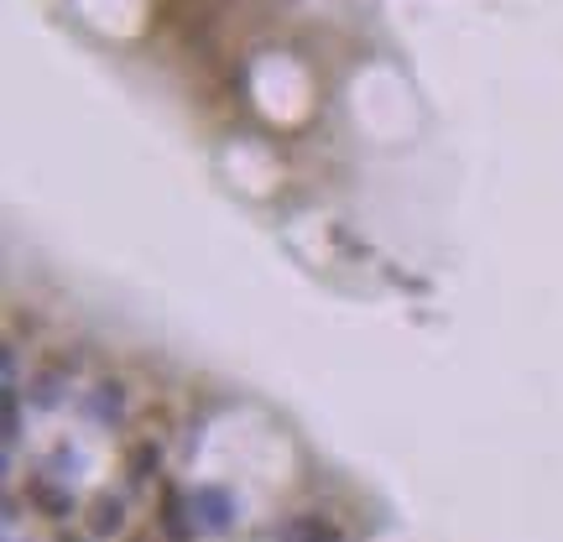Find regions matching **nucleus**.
Here are the masks:
<instances>
[{"label": "nucleus", "instance_id": "obj_3", "mask_svg": "<svg viewBox=\"0 0 563 542\" xmlns=\"http://www.w3.org/2000/svg\"><path fill=\"white\" fill-rule=\"evenodd\" d=\"M120 527H125L120 495H94L89 501V538H120Z\"/></svg>", "mask_w": 563, "mask_h": 542}, {"label": "nucleus", "instance_id": "obj_10", "mask_svg": "<svg viewBox=\"0 0 563 542\" xmlns=\"http://www.w3.org/2000/svg\"><path fill=\"white\" fill-rule=\"evenodd\" d=\"M125 542H167V538H152V532H136V538H125Z\"/></svg>", "mask_w": 563, "mask_h": 542}, {"label": "nucleus", "instance_id": "obj_8", "mask_svg": "<svg viewBox=\"0 0 563 542\" xmlns=\"http://www.w3.org/2000/svg\"><path fill=\"white\" fill-rule=\"evenodd\" d=\"M32 397H37V407H58V397H63V365H52V371H43L32 381Z\"/></svg>", "mask_w": 563, "mask_h": 542}, {"label": "nucleus", "instance_id": "obj_2", "mask_svg": "<svg viewBox=\"0 0 563 542\" xmlns=\"http://www.w3.org/2000/svg\"><path fill=\"white\" fill-rule=\"evenodd\" d=\"M26 501H32L47 521H69L73 517V495L63 491V485H52V480H26Z\"/></svg>", "mask_w": 563, "mask_h": 542}, {"label": "nucleus", "instance_id": "obj_7", "mask_svg": "<svg viewBox=\"0 0 563 542\" xmlns=\"http://www.w3.org/2000/svg\"><path fill=\"white\" fill-rule=\"evenodd\" d=\"M89 412L99 418V423H120V418H125V386H120V381H99V386H94Z\"/></svg>", "mask_w": 563, "mask_h": 542}, {"label": "nucleus", "instance_id": "obj_9", "mask_svg": "<svg viewBox=\"0 0 563 542\" xmlns=\"http://www.w3.org/2000/svg\"><path fill=\"white\" fill-rule=\"evenodd\" d=\"M22 444V392L5 386V448Z\"/></svg>", "mask_w": 563, "mask_h": 542}, {"label": "nucleus", "instance_id": "obj_4", "mask_svg": "<svg viewBox=\"0 0 563 542\" xmlns=\"http://www.w3.org/2000/svg\"><path fill=\"white\" fill-rule=\"evenodd\" d=\"M277 542H339V527L328 517H292Z\"/></svg>", "mask_w": 563, "mask_h": 542}, {"label": "nucleus", "instance_id": "obj_6", "mask_svg": "<svg viewBox=\"0 0 563 542\" xmlns=\"http://www.w3.org/2000/svg\"><path fill=\"white\" fill-rule=\"evenodd\" d=\"M157 470H163V448L152 444V438H141V444L125 454V480H131V485H146Z\"/></svg>", "mask_w": 563, "mask_h": 542}, {"label": "nucleus", "instance_id": "obj_1", "mask_svg": "<svg viewBox=\"0 0 563 542\" xmlns=\"http://www.w3.org/2000/svg\"><path fill=\"white\" fill-rule=\"evenodd\" d=\"M157 521H163L167 542H193V506H183V491L172 480H163V491H157Z\"/></svg>", "mask_w": 563, "mask_h": 542}, {"label": "nucleus", "instance_id": "obj_5", "mask_svg": "<svg viewBox=\"0 0 563 542\" xmlns=\"http://www.w3.org/2000/svg\"><path fill=\"white\" fill-rule=\"evenodd\" d=\"M199 517L209 521V527H230L235 521V506H230V495L225 491H214V485H204V491H193V501H188Z\"/></svg>", "mask_w": 563, "mask_h": 542}, {"label": "nucleus", "instance_id": "obj_11", "mask_svg": "<svg viewBox=\"0 0 563 542\" xmlns=\"http://www.w3.org/2000/svg\"><path fill=\"white\" fill-rule=\"evenodd\" d=\"M52 542H84V538H79V532H58V538H52Z\"/></svg>", "mask_w": 563, "mask_h": 542}]
</instances>
